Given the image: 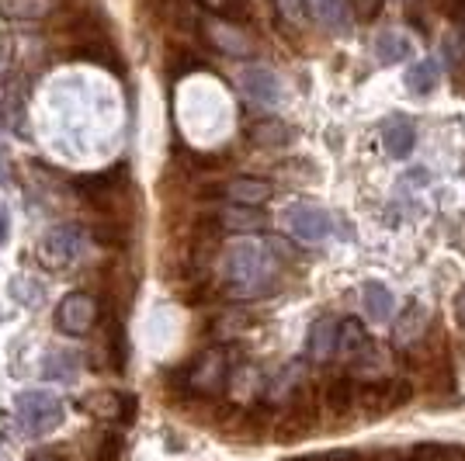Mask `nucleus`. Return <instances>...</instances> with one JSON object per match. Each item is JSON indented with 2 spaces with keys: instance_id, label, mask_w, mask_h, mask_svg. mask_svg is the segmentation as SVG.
<instances>
[{
  "instance_id": "f257e3e1",
  "label": "nucleus",
  "mask_w": 465,
  "mask_h": 461,
  "mask_svg": "<svg viewBox=\"0 0 465 461\" xmlns=\"http://www.w3.org/2000/svg\"><path fill=\"white\" fill-rule=\"evenodd\" d=\"M223 278L236 299L268 295L274 281L272 247L261 240H236L230 250L223 253Z\"/></svg>"
},
{
  "instance_id": "f03ea898",
  "label": "nucleus",
  "mask_w": 465,
  "mask_h": 461,
  "mask_svg": "<svg viewBox=\"0 0 465 461\" xmlns=\"http://www.w3.org/2000/svg\"><path fill=\"white\" fill-rule=\"evenodd\" d=\"M15 417H18L21 430L28 437H45L53 434L59 423L66 420V406L56 392H45V388H25L15 399Z\"/></svg>"
},
{
  "instance_id": "7ed1b4c3",
  "label": "nucleus",
  "mask_w": 465,
  "mask_h": 461,
  "mask_svg": "<svg viewBox=\"0 0 465 461\" xmlns=\"http://www.w3.org/2000/svg\"><path fill=\"white\" fill-rule=\"evenodd\" d=\"M84 253H87V232L80 230V226H70V222L53 226L39 240V247H35L39 264L45 270H53V274L77 268L80 260H84Z\"/></svg>"
},
{
  "instance_id": "20e7f679",
  "label": "nucleus",
  "mask_w": 465,
  "mask_h": 461,
  "mask_svg": "<svg viewBox=\"0 0 465 461\" xmlns=\"http://www.w3.org/2000/svg\"><path fill=\"white\" fill-rule=\"evenodd\" d=\"M230 347H209L192 361L188 375H184V385L192 388L194 396H215V392H223V385L230 382Z\"/></svg>"
},
{
  "instance_id": "39448f33",
  "label": "nucleus",
  "mask_w": 465,
  "mask_h": 461,
  "mask_svg": "<svg viewBox=\"0 0 465 461\" xmlns=\"http://www.w3.org/2000/svg\"><path fill=\"white\" fill-rule=\"evenodd\" d=\"M53 323H56L63 337H87L97 323V302L87 291H66L59 299Z\"/></svg>"
},
{
  "instance_id": "423d86ee",
  "label": "nucleus",
  "mask_w": 465,
  "mask_h": 461,
  "mask_svg": "<svg viewBox=\"0 0 465 461\" xmlns=\"http://www.w3.org/2000/svg\"><path fill=\"white\" fill-rule=\"evenodd\" d=\"M285 226L295 240H302V243H323L333 230V222H330V211L320 209V205H312V201H295L285 209Z\"/></svg>"
},
{
  "instance_id": "0eeeda50",
  "label": "nucleus",
  "mask_w": 465,
  "mask_h": 461,
  "mask_svg": "<svg viewBox=\"0 0 465 461\" xmlns=\"http://www.w3.org/2000/svg\"><path fill=\"white\" fill-rule=\"evenodd\" d=\"M236 83H240L243 97L253 101V104H261V108H272V104H278V97H282V80H278V74H274L272 66H261V63H247L240 70Z\"/></svg>"
},
{
  "instance_id": "6e6552de",
  "label": "nucleus",
  "mask_w": 465,
  "mask_h": 461,
  "mask_svg": "<svg viewBox=\"0 0 465 461\" xmlns=\"http://www.w3.org/2000/svg\"><path fill=\"white\" fill-rule=\"evenodd\" d=\"M410 396H413L410 382H371L358 392L354 403H361V409H365L369 417H386L396 406L410 403Z\"/></svg>"
},
{
  "instance_id": "1a4fd4ad",
  "label": "nucleus",
  "mask_w": 465,
  "mask_h": 461,
  "mask_svg": "<svg viewBox=\"0 0 465 461\" xmlns=\"http://www.w3.org/2000/svg\"><path fill=\"white\" fill-rule=\"evenodd\" d=\"M80 409L91 413L97 420H112V423H129L136 417V399L125 396V392H91L80 399Z\"/></svg>"
},
{
  "instance_id": "9d476101",
  "label": "nucleus",
  "mask_w": 465,
  "mask_h": 461,
  "mask_svg": "<svg viewBox=\"0 0 465 461\" xmlns=\"http://www.w3.org/2000/svg\"><path fill=\"white\" fill-rule=\"evenodd\" d=\"M337 350L354 368L361 365V361H369V354H375V344H371L369 329L361 327V319H351L348 316L344 323H337Z\"/></svg>"
},
{
  "instance_id": "9b49d317",
  "label": "nucleus",
  "mask_w": 465,
  "mask_h": 461,
  "mask_svg": "<svg viewBox=\"0 0 465 461\" xmlns=\"http://www.w3.org/2000/svg\"><path fill=\"white\" fill-rule=\"evenodd\" d=\"M427 323H430V309L424 302H410L403 312H400V319H396V327H392V344L396 347H417L420 340L427 337Z\"/></svg>"
},
{
  "instance_id": "f8f14e48",
  "label": "nucleus",
  "mask_w": 465,
  "mask_h": 461,
  "mask_svg": "<svg viewBox=\"0 0 465 461\" xmlns=\"http://www.w3.org/2000/svg\"><path fill=\"white\" fill-rule=\"evenodd\" d=\"M274 188L261 177H232L226 184V198L230 205H240V209H261L272 201Z\"/></svg>"
},
{
  "instance_id": "ddd939ff",
  "label": "nucleus",
  "mask_w": 465,
  "mask_h": 461,
  "mask_svg": "<svg viewBox=\"0 0 465 461\" xmlns=\"http://www.w3.org/2000/svg\"><path fill=\"white\" fill-rule=\"evenodd\" d=\"M382 146L392 160H410L417 150V129L410 118H389L382 129Z\"/></svg>"
},
{
  "instance_id": "4468645a",
  "label": "nucleus",
  "mask_w": 465,
  "mask_h": 461,
  "mask_svg": "<svg viewBox=\"0 0 465 461\" xmlns=\"http://www.w3.org/2000/svg\"><path fill=\"white\" fill-rule=\"evenodd\" d=\"M306 350H310L312 361H330V354L337 350V319L333 316H320L310 327L306 337Z\"/></svg>"
},
{
  "instance_id": "2eb2a0df",
  "label": "nucleus",
  "mask_w": 465,
  "mask_h": 461,
  "mask_svg": "<svg viewBox=\"0 0 465 461\" xmlns=\"http://www.w3.org/2000/svg\"><path fill=\"white\" fill-rule=\"evenodd\" d=\"M306 15L327 32H344L348 28V0H306Z\"/></svg>"
},
{
  "instance_id": "dca6fc26",
  "label": "nucleus",
  "mask_w": 465,
  "mask_h": 461,
  "mask_svg": "<svg viewBox=\"0 0 465 461\" xmlns=\"http://www.w3.org/2000/svg\"><path fill=\"white\" fill-rule=\"evenodd\" d=\"M56 11V0H0L4 21H45Z\"/></svg>"
},
{
  "instance_id": "f3484780",
  "label": "nucleus",
  "mask_w": 465,
  "mask_h": 461,
  "mask_svg": "<svg viewBox=\"0 0 465 461\" xmlns=\"http://www.w3.org/2000/svg\"><path fill=\"white\" fill-rule=\"evenodd\" d=\"M361 306H365V316H369L371 323H386L389 316H392V309H396V299H392V291L382 281H365Z\"/></svg>"
},
{
  "instance_id": "a211bd4d",
  "label": "nucleus",
  "mask_w": 465,
  "mask_h": 461,
  "mask_svg": "<svg viewBox=\"0 0 465 461\" xmlns=\"http://www.w3.org/2000/svg\"><path fill=\"white\" fill-rule=\"evenodd\" d=\"M438 80H441V66H438V59L427 56L420 63H413L407 70V91L413 97H427L434 87H438Z\"/></svg>"
},
{
  "instance_id": "6ab92c4d",
  "label": "nucleus",
  "mask_w": 465,
  "mask_h": 461,
  "mask_svg": "<svg viewBox=\"0 0 465 461\" xmlns=\"http://www.w3.org/2000/svg\"><path fill=\"white\" fill-rule=\"evenodd\" d=\"M375 53H379V63H407L413 56V42L403 35V32H382L379 39H375Z\"/></svg>"
},
{
  "instance_id": "aec40b11",
  "label": "nucleus",
  "mask_w": 465,
  "mask_h": 461,
  "mask_svg": "<svg viewBox=\"0 0 465 461\" xmlns=\"http://www.w3.org/2000/svg\"><path fill=\"white\" fill-rule=\"evenodd\" d=\"M251 139L264 150H274V146H285L292 139V129L282 122V118H261L251 125Z\"/></svg>"
},
{
  "instance_id": "412c9836",
  "label": "nucleus",
  "mask_w": 465,
  "mask_h": 461,
  "mask_svg": "<svg viewBox=\"0 0 465 461\" xmlns=\"http://www.w3.org/2000/svg\"><path fill=\"white\" fill-rule=\"evenodd\" d=\"M354 399H358V388H354L351 378H333L323 388V406H327L333 417H344L351 406H354Z\"/></svg>"
},
{
  "instance_id": "4be33fe9",
  "label": "nucleus",
  "mask_w": 465,
  "mask_h": 461,
  "mask_svg": "<svg viewBox=\"0 0 465 461\" xmlns=\"http://www.w3.org/2000/svg\"><path fill=\"white\" fill-rule=\"evenodd\" d=\"M209 39H213L215 49H223L230 56H247L251 53V39L243 32H236L232 25H223V21H215L213 28H209Z\"/></svg>"
},
{
  "instance_id": "5701e85b",
  "label": "nucleus",
  "mask_w": 465,
  "mask_h": 461,
  "mask_svg": "<svg viewBox=\"0 0 465 461\" xmlns=\"http://www.w3.org/2000/svg\"><path fill=\"white\" fill-rule=\"evenodd\" d=\"M215 219H219V222H215L219 230L247 232V230H261V226H264V215H257L253 209H240V205H236V209H226L223 215H215Z\"/></svg>"
},
{
  "instance_id": "b1692460",
  "label": "nucleus",
  "mask_w": 465,
  "mask_h": 461,
  "mask_svg": "<svg viewBox=\"0 0 465 461\" xmlns=\"http://www.w3.org/2000/svg\"><path fill=\"white\" fill-rule=\"evenodd\" d=\"M278 11H282V18L299 25V21L306 18V0H278Z\"/></svg>"
},
{
  "instance_id": "393cba45",
  "label": "nucleus",
  "mask_w": 465,
  "mask_h": 461,
  "mask_svg": "<svg viewBox=\"0 0 465 461\" xmlns=\"http://www.w3.org/2000/svg\"><path fill=\"white\" fill-rule=\"evenodd\" d=\"M118 455H122V437H115V434L101 437V451H97V461H118Z\"/></svg>"
},
{
  "instance_id": "a878e982",
  "label": "nucleus",
  "mask_w": 465,
  "mask_h": 461,
  "mask_svg": "<svg viewBox=\"0 0 465 461\" xmlns=\"http://www.w3.org/2000/svg\"><path fill=\"white\" fill-rule=\"evenodd\" d=\"M351 4H354L358 21H371L379 11H382V4H386V0H351Z\"/></svg>"
},
{
  "instance_id": "bb28decb",
  "label": "nucleus",
  "mask_w": 465,
  "mask_h": 461,
  "mask_svg": "<svg viewBox=\"0 0 465 461\" xmlns=\"http://www.w3.org/2000/svg\"><path fill=\"white\" fill-rule=\"evenodd\" d=\"M205 11H213V15H223V18H230L232 11H236V0H198Z\"/></svg>"
},
{
  "instance_id": "cd10ccee",
  "label": "nucleus",
  "mask_w": 465,
  "mask_h": 461,
  "mask_svg": "<svg viewBox=\"0 0 465 461\" xmlns=\"http://www.w3.org/2000/svg\"><path fill=\"white\" fill-rule=\"evenodd\" d=\"M7 236H11V219H7V209L0 205V243H7Z\"/></svg>"
},
{
  "instance_id": "c85d7f7f",
  "label": "nucleus",
  "mask_w": 465,
  "mask_h": 461,
  "mask_svg": "<svg viewBox=\"0 0 465 461\" xmlns=\"http://www.w3.org/2000/svg\"><path fill=\"white\" fill-rule=\"evenodd\" d=\"M455 319H459L462 329H465V289L459 291V299H455Z\"/></svg>"
},
{
  "instance_id": "c756f323",
  "label": "nucleus",
  "mask_w": 465,
  "mask_h": 461,
  "mask_svg": "<svg viewBox=\"0 0 465 461\" xmlns=\"http://www.w3.org/2000/svg\"><path fill=\"white\" fill-rule=\"evenodd\" d=\"M32 461H66L63 455H49V451H39V455H32Z\"/></svg>"
},
{
  "instance_id": "7c9ffc66",
  "label": "nucleus",
  "mask_w": 465,
  "mask_h": 461,
  "mask_svg": "<svg viewBox=\"0 0 465 461\" xmlns=\"http://www.w3.org/2000/svg\"><path fill=\"white\" fill-rule=\"evenodd\" d=\"M455 7H465V0H455Z\"/></svg>"
}]
</instances>
